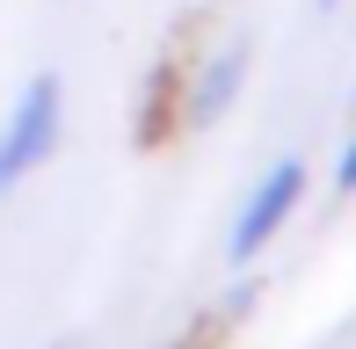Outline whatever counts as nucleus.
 <instances>
[{
    "mask_svg": "<svg viewBox=\"0 0 356 349\" xmlns=\"http://www.w3.org/2000/svg\"><path fill=\"white\" fill-rule=\"evenodd\" d=\"M58 131H66V88H58V73H29V88L0 117V197L58 153Z\"/></svg>",
    "mask_w": 356,
    "mask_h": 349,
    "instance_id": "obj_1",
    "label": "nucleus"
},
{
    "mask_svg": "<svg viewBox=\"0 0 356 349\" xmlns=\"http://www.w3.org/2000/svg\"><path fill=\"white\" fill-rule=\"evenodd\" d=\"M298 197H305V168H298V161H277V168L262 174V182L248 189V204H240V226H233V262L262 255V247L284 233V218L298 211Z\"/></svg>",
    "mask_w": 356,
    "mask_h": 349,
    "instance_id": "obj_2",
    "label": "nucleus"
},
{
    "mask_svg": "<svg viewBox=\"0 0 356 349\" xmlns=\"http://www.w3.org/2000/svg\"><path fill=\"white\" fill-rule=\"evenodd\" d=\"M240 88H248V44H225V51H211L197 73H189V102H182V117H189V124H218L225 109H233Z\"/></svg>",
    "mask_w": 356,
    "mask_h": 349,
    "instance_id": "obj_3",
    "label": "nucleus"
},
{
    "mask_svg": "<svg viewBox=\"0 0 356 349\" xmlns=\"http://www.w3.org/2000/svg\"><path fill=\"white\" fill-rule=\"evenodd\" d=\"M334 182H342V189H356V138L342 146V174H334Z\"/></svg>",
    "mask_w": 356,
    "mask_h": 349,
    "instance_id": "obj_4",
    "label": "nucleus"
},
{
    "mask_svg": "<svg viewBox=\"0 0 356 349\" xmlns=\"http://www.w3.org/2000/svg\"><path fill=\"white\" fill-rule=\"evenodd\" d=\"M320 8H334V0H320Z\"/></svg>",
    "mask_w": 356,
    "mask_h": 349,
    "instance_id": "obj_5",
    "label": "nucleus"
}]
</instances>
